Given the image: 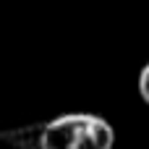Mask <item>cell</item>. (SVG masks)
<instances>
[{"label":"cell","instance_id":"cell-1","mask_svg":"<svg viewBox=\"0 0 149 149\" xmlns=\"http://www.w3.org/2000/svg\"><path fill=\"white\" fill-rule=\"evenodd\" d=\"M113 126L94 113H65L39 128V149H113Z\"/></svg>","mask_w":149,"mask_h":149},{"label":"cell","instance_id":"cell-2","mask_svg":"<svg viewBox=\"0 0 149 149\" xmlns=\"http://www.w3.org/2000/svg\"><path fill=\"white\" fill-rule=\"evenodd\" d=\"M139 97L149 105V63H144V68L139 71Z\"/></svg>","mask_w":149,"mask_h":149}]
</instances>
